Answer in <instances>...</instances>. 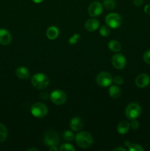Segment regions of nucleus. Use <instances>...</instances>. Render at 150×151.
Instances as JSON below:
<instances>
[{"mask_svg":"<svg viewBox=\"0 0 150 151\" xmlns=\"http://www.w3.org/2000/svg\"><path fill=\"white\" fill-rule=\"evenodd\" d=\"M75 140L79 147L82 148H88L94 142L92 136L87 131H81L75 137Z\"/></svg>","mask_w":150,"mask_h":151,"instance_id":"obj_1","label":"nucleus"},{"mask_svg":"<svg viewBox=\"0 0 150 151\" xmlns=\"http://www.w3.org/2000/svg\"><path fill=\"white\" fill-rule=\"evenodd\" d=\"M31 81L32 86L38 89H44L49 84V79L44 73H37L34 75Z\"/></svg>","mask_w":150,"mask_h":151,"instance_id":"obj_2","label":"nucleus"},{"mask_svg":"<svg viewBox=\"0 0 150 151\" xmlns=\"http://www.w3.org/2000/svg\"><path fill=\"white\" fill-rule=\"evenodd\" d=\"M126 116L129 120L136 119L141 114V107L138 103H131L126 106L125 110Z\"/></svg>","mask_w":150,"mask_h":151,"instance_id":"obj_3","label":"nucleus"},{"mask_svg":"<svg viewBox=\"0 0 150 151\" xmlns=\"http://www.w3.org/2000/svg\"><path fill=\"white\" fill-rule=\"evenodd\" d=\"M105 22L109 27L117 29L121 25L122 19L120 15L116 13H110L106 16Z\"/></svg>","mask_w":150,"mask_h":151,"instance_id":"obj_4","label":"nucleus"},{"mask_svg":"<svg viewBox=\"0 0 150 151\" xmlns=\"http://www.w3.org/2000/svg\"><path fill=\"white\" fill-rule=\"evenodd\" d=\"M31 113L35 117H44L48 113V108L42 103H36L31 107Z\"/></svg>","mask_w":150,"mask_h":151,"instance_id":"obj_5","label":"nucleus"},{"mask_svg":"<svg viewBox=\"0 0 150 151\" xmlns=\"http://www.w3.org/2000/svg\"><path fill=\"white\" fill-rule=\"evenodd\" d=\"M96 83L101 87H107L113 82V78L110 73L107 72H101L97 75Z\"/></svg>","mask_w":150,"mask_h":151,"instance_id":"obj_6","label":"nucleus"},{"mask_svg":"<svg viewBox=\"0 0 150 151\" xmlns=\"http://www.w3.org/2000/svg\"><path fill=\"white\" fill-rule=\"evenodd\" d=\"M49 98L54 104L60 106L66 103L67 100V96L66 93L62 90H54L51 93Z\"/></svg>","mask_w":150,"mask_h":151,"instance_id":"obj_7","label":"nucleus"},{"mask_svg":"<svg viewBox=\"0 0 150 151\" xmlns=\"http://www.w3.org/2000/svg\"><path fill=\"white\" fill-rule=\"evenodd\" d=\"M60 142L59 135L56 131H48L44 136V143L48 147L56 146Z\"/></svg>","mask_w":150,"mask_h":151,"instance_id":"obj_8","label":"nucleus"},{"mask_svg":"<svg viewBox=\"0 0 150 151\" xmlns=\"http://www.w3.org/2000/svg\"><path fill=\"white\" fill-rule=\"evenodd\" d=\"M126 60L124 55L121 53H117L112 58V64L117 69H124L126 66Z\"/></svg>","mask_w":150,"mask_h":151,"instance_id":"obj_9","label":"nucleus"},{"mask_svg":"<svg viewBox=\"0 0 150 151\" xmlns=\"http://www.w3.org/2000/svg\"><path fill=\"white\" fill-rule=\"evenodd\" d=\"M102 4L99 1H94L90 4L88 7V14L91 17H97L102 13Z\"/></svg>","mask_w":150,"mask_h":151,"instance_id":"obj_10","label":"nucleus"},{"mask_svg":"<svg viewBox=\"0 0 150 151\" xmlns=\"http://www.w3.org/2000/svg\"><path fill=\"white\" fill-rule=\"evenodd\" d=\"M150 83V77L147 74H140L135 79V84L138 88H146Z\"/></svg>","mask_w":150,"mask_h":151,"instance_id":"obj_11","label":"nucleus"},{"mask_svg":"<svg viewBox=\"0 0 150 151\" xmlns=\"http://www.w3.org/2000/svg\"><path fill=\"white\" fill-rule=\"evenodd\" d=\"M12 41V36L10 32L5 29H0V44L8 45Z\"/></svg>","mask_w":150,"mask_h":151,"instance_id":"obj_12","label":"nucleus"},{"mask_svg":"<svg viewBox=\"0 0 150 151\" xmlns=\"http://www.w3.org/2000/svg\"><path fill=\"white\" fill-rule=\"evenodd\" d=\"M99 27V22L97 19H89L85 22V28L86 30L89 32H94Z\"/></svg>","mask_w":150,"mask_h":151,"instance_id":"obj_13","label":"nucleus"},{"mask_svg":"<svg viewBox=\"0 0 150 151\" xmlns=\"http://www.w3.org/2000/svg\"><path fill=\"white\" fill-rule=\"evenodd\" d=\"M69 125L71 130L74 131H79L83 127V122L82 119L79 117H74L71 119L69 122Z\"/></svg>","mask_w":150,"mask_h":151,"instance_id":"obj_14","label":"nucleus"},{"mask_svg":"<svg viewBox=\"0 0 150 151\" xmlns=\"http://www.w3.org/2000/svg\"><path fill=\"white\" fill-rule=\"evenodd\" d=\"M16 76L20 79H27L29 77V72L27 68L24 66H19L16 69Z\"/></svg>","mask_w":150,"mask_h":151,"instance_id":"obj_15","label":"nucleus"},{"mask_svg":"<svg viewBox=\"0 0 150 151\" xmlns=\"http://www.w3.org/2000/svg\"><path fill=\"white\" fill-rule=\"evenodd\" d=\"M59 35V29L57 27L51 26L47 29L46 36L49 40H54Z\"/></svg>","mask_w":150,"mask_h":151,"instance_id":"obj_16","label":"nucleus"},{"mask_svg":"<svg viewBox=\"0 0 150 151\" xmlns=\"http://www.w3.org/2000/svg\"><path fill=\"white\" fill-rule=\"evenodd\" d=\"M129 127H130V125H129V123L127 121H121V122L119 124V125H118L117 131L119 134L124 135V134H126V133L129 131Z\"/></svg>","mask_w":150,"mask_h":151,"instance_id":"obj_17","label":"nucleus"},{"mask_svg":"<svg viewBox=\"0 0 150 151\" xmlns=\"http://www.w3.org/2000/svg\"><path fill=\"white\" fill-rule=\"evenodd\" d=\"M109 95L113 99H118L121 95V91L117 86H111L109 88Z\"/></svg>","mask_w":150,"mask_h":151,"instance_id":"obj_18","label":"nucleus"},{"mask_svg":"<svg viewBox=\"0 0 150 151\" xmlns=\"http://www.w3.org/2000/svg\"><path fill=\"white\" fill-rule=\"evenodd\" d=\"M108 47L111 51L114 52H118L121 50V45L120 43L116 40H112L108 43Z\"/></svg>","mask_w":150,"mask_h":151,"instance_id":"obj_19","label":"nucleus"},{"mask_svg":"<svg viewBox=\"0 0 150 151\" xmlns=\"http://www.w3.org/2000/svg\"><path fill=\"white\" fill-rule=\"evenodd\" d=\"M7 137V128L3 124L0 123V142H2Z\"/></svg>","mask_w":150,"mask_h":151,"instance_id":"obj_20","label":"nucleus"},{"mask_svg":"<svg viewBox=\"0 0 150 151\" xmlns=\"http://www.w3.org/2000/svg\"><path fill=\"white\" fill-rule=\"evenodd\" d=\"M103 5L107 10H113L116 7V2L114 0H104Z\"/></svg>","mask_w":150,"mask_h":151,"instance_id":"obj_21","label":"nucleus"},{"mask_svg":"<svg viewBox=\"0 0 150 151\" xmlns=\"http://www.w3.org/2000/svg\"><path fill=\"white\" fill-rule=\"evenodd\" d=\"M63 137L64 140L67 142H72L74 139L75 137L73 133L70 131H66L63 134Z\"/></svg>","mask_w":150,"mask_h":151,"instance_id":"obj_22","label":"nucleus"},{"mask_svg":"<svg viewBox=\"0 0 150 151\" xmlns=\"http://www.w3.org/2000/svg\"><path fill=\"white\" fill-rule=\"evenodd\" d=\"M99 33L101 36L107 37L110 34V29L108 26H102L99 29Z\"/></svg>","mask_w":150,"mask_h":151,"instance_id":"obj_23","label":"nucleus"},{"mask_svg":"<svg viewBox=\"0 0 150 151\" xmlns=\"http://www.w3.org/2000/svg\"><path fill=\"white\" fill-rule=\"evenodd\" d=\"M60 150L61 151H74L75 147L69 143H65L62 145L60 147Z\"/></svg>","mask_w":150,"mask_h":151,"instance_id":"obj_24","label":"nucleus"},{"mask_svg":"<svg viewBox=\"0 0 150 151\" xmlns=\"http://www.w3.org/2000/svg\"><path fill=\"white\" fill-rule=\"evenodd\" d=\"M129 151H144V149L141 145L138 144H131L129 146Z\"/></svg>","mask_w":150,"mask_h":151,"instance_id":"obj_25","label":"nucleus"},{"mask_svg":"<svg viewBox=\"0 0 150 151\" xmlns=\"http://www.w3.org/2000/svg\"><path fill=\"white\" fill-rule=\"evenodd\" d=\"M143 59H144V61L146 63L150 65V50H147V51H146L144 53Z\"/></svg>","mask_w":150,"mask_h":151,"instance_id":"obj_26","label":"nucleus"},{"mask_svg":"<svg viewBox=\"0 0 150 151\" xmlns=\"http://www.w3.org/2000/svg\"><path fill=\"white\" fill-rule=\"evenodd\" d=\"M79 39V35L78 34H74L73 36L71 37L69 40V43L71 44H74L77 42L78 40Z\"/></svg>","mask_w":150,"mask_h":151,"instance_id":"obj_27","label":"nucleus"},{"mask_svg":"<svg viewBox=\"0 0 150 151\" xmlns=\"http://www.w3.org/2000/svg\"><path fill=\"white\" fill-rule=\"evenodd\" d=\"M124 78L121 76H116L113 78V83L116 84V85H121L124 83Z\"/></svg>","mask_w":150,"mask_h":151,"instance_id":"obj_28","label":"nucleus"},{"mask_svg":"<svg viewBox=\"0 0 150 151\" xmlns=\"http://www.w3.org/2000/svg\"><path fill=\"white\" fill-rule=\"evenodd\" d=\"M129 125H130V127L133 130L138 129V128H139V126H140L139 122H138L137 120H135V119H132V122H131V123L129 124Z\"/></svg>","mask_w":150,"mask_h":151,"instance_id":"obj_29","label":"nucleus"},{"mask_svg":"<svg viewBox=\"0 0 150 151\" xmlns=\"http://www.w3.org/2000/svg\"><path fill=\"white\" fill-rule=\"evenodd\" d=\"M144 3V0H133V4L134 5L137 6V7H139L141 6Z\"/></svg>","mask_w":150,"mask_h":151,"instance_id":"obj_30","label":"nucleus"},{"mask_svg":"<svg viewBox=\"0 0 150 151\" xmlns=\"http://www.w3.org/2000/svg\"><path fill=\"white\" fill-rule=\"evenodd\" d=\"M144 12H145L146 14L150 16V4H146V5L144 7Z\"/></svg>","mask_w":150,"mask_h":151,"instance_id":"obj_31","label":"nucleus"},{"mask_svg":"<svg viewBox=\"0 0 150 151\" xmlns=\"http://www.w3.org/2000/svg\"><path fill=\"white\" fill-rule=\"evenodd\" d=\"M49 150H51V151H57V150H58V149H57V147H56V146H51V147H49Z\"/></svg>","mask_w":150,"mask_h":151,"instance_id":"obj_32","label":"nucleus"},{"mask_svg":"<svg viewBox=\"0 0 150 151\" xmlns=\"http://www.w3.org/2000/svg\"><path fill=\"white\" fill-rule=\"evenodd\" d=\"M113 150H121V151H126V149L123 148V147H116V148L113 149Z\"/></svg>","mask_w":150,"mask_h":151,"instance_id":"obj_33","label":"nucleus"},{"mask_svg":"<svg viewBox=\"0 0 150 151\" xmlns=\"http://www.w3.org/2000/svg\"><path fill=\"white\" fill-rule=\"evenodd\" d=\"M124 144H125V145L126 146V147H129V146L130 145H131V143H130V142H129V141H126V142H125Z\"/></svg>","mask_w":150,"mask_h":151,"instance_id":"obj_34","label":"nucleus"},{"mask_svg":"<svg viewBox=\"0 0 150 151\" xmlns=\"http://www.w3.org/2000/svg\"><path fill=\"white\" fill-rule=\"evenodd\" d=\"M32 1H33L35 3H37V4H38V3L42 2V1H44V0H32Z\"/></svg>","mask_w":150,"mask_h":151,"instance_id":"obj_35","label":"nucleus"},{"mask_svg":"<svg viewBox=\"0 0 150 151\" xmlns=\"http://www.w3.org/2000/svg\"><path fill=\"white\" fill-rule=\"evenodd\" d=\"M27 151H31V150H36V151H38V149H36V148H30V149H27V150H26Z\"/></svg>","mask_w":150,"mask_h":151,"instance_id":"obj_36","label":"nucleus"}]
</instances>
